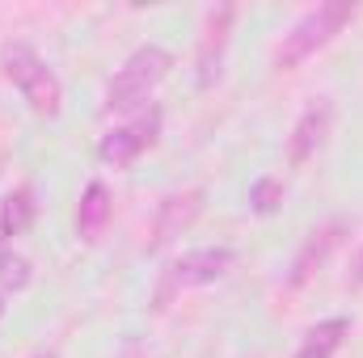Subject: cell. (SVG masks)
<instances>
[{"instance_id":"7c38bea8","label":"cell","mask_w":363,"mask_h":358,"mask_svg":"<svg viewBox=\"0 0 363 358\" xmlns=\"http://www.w3.org/2000/svg\"><path fill=\"white\" fill-rule=\"evenodd\" d=\"M347 333H351V325H347L342 316H334V321H321V325H313V329L304 333V346H300L291 358H334Z\"/></svg>"},{"instance_id":"4fadbf2b","label":"cell","mask_w":363,"mask_h":358,"mask_svg":"<svg viewBox=\"0 0 363 358\" xmlns=\"http://www.w3.org/2000/svg\"><path fill=\"white\" fill-rule=\"evenodd\" d=\"M283 207V181L279 178H258L250 185V211L254 215H274Z\"/></svg>"},{"instance_id":"277c9868","label":"cell","mask_w":363,"mask_h":358,"mask_svg":"<svg viewBox=\"0 0 363 358\" xmlns=\"http://www.w3.org/2000/svg\"><path fill=\"white\" fill-rule=\"evenodd\" d=\"M157 135H161V110L152 105V110L140 114L135 122H123V127L106 131L101 144H97V156H101V165H110V169H127V165H135V161L157 144Z\"/></svg>"},{"instance_id":"3957f363","label":"cell","mask_w":363,"mask_h":358,"mask_svg":"<svg viewBox=\"0 0 363 358\" xmlns=\"http://www.w3.org/2000/svg\"><path fill=\"white\" fill-rule=\"evenodd\" d=\"M169 68H174V55H169L165 47H157V42L135 47V51L127 55V64L114 72L110 89H106V110L114 114V110H135V105H144V101L152 97V89L169 76Z\"/></svg>"},{"instance_id":"9a60e30c","label":"cell","mask_w":363,"mask_h":358,"mask_svg":"<svg viewBox=\"0 0 363 358\" xmlns=\"http://www.w3.org/2000/svg\"><path fill=\"white\" fill-rule=\"evenodd\" d=\"M351 287H363V249H359V258H355V270H351Z\"/></svg>"},{"instance_id":"e0dca14e","label":"cell","mask_w":363,"mask_h":358,"mask_svg":"<svg viewBox=\"0 0 363 358\" xmlns=\"http://www.w3.org/2000/svg\"><path fill=\"white\" fill-rule=\"evenodd\" d=\"M0 312H4V304H0Z\"/></svg>"},{"instance_id":"8992f818","label":"cell","mask_w":363,"mask_h":358,"mask_svg":"<svg viewBox=\"0 0 363 358\" xmlns=\"http://www.w3.org/2000/svg\"><path fill=\"white\" fill-rule=\"evenodd\" d=\"M330 131H334V101H330V97L308 101L304 114L296 118L291 135H287V165H291V169H304V165L325 148Z\"/></svg>"},{"instance_id":"52a82bcc","label":"cell","mask_w":363,"mask_h":358,"mask_svg":"<svg viewBox=\"0 0 363 358\" xmlns=\"http://www.w3.org/2000/svg\"><path fill=\"white\" fill-rule=\"evenodd\" d=\"M237 262V253L233 249H224V245H216V249H190V253H182L178 262L169 266L165 274V291H161V299L169 295V291H190V287H207V282H220L228 270Z\"/></svg>"},{"instance_id":"8fae6325","label":"cell","mask_w":363,"mask_h":358,"mask_svg":"<svg viewBox=\"0 0 363 358\" xmlns=\"http://www.w3.org/2000/svg\"><path fill=\"white\" fill-rule=\"evenodd\" d=\"M110 190H106V181H89L85 185V194H81V207H77V236L93 245L101 232H106V224H110Z\"/></svg>"},{"instance_id":"5bb4252c","label":"cell","mask_w":363,"mask_h":358,"mask_svg":"<svg viewBox=\"0 0 363 358\" xmlns=\"http://www.w3.org/2000/svg\"><path fill=\"white\" fill-rule=\"evenodd\" d=\"M0 282L13 287V291H21V287L30 282V262L17 258L13 249H4V253H0Z\"/></svg>"},{"instance_id":"2e32d148","label":"cell","mask_w":363,"mask_h":358,"mask_svg":"<svg viewBox=\"0 0 363 358\" xmlns=\"http://www.w3.org/2000/svg\"><path fill=\"white\" fill-rule=\"evenodd\" d=\"M34 358H55V354H34Z\"/></svg>"},{"instance_id":"5b68a950","label":"cell","mask_w":363,"mask_h":358,"mask_svg":"<svg viewBox=\"0 0 363 358\" xmlns=\"http://www.w3.org/2000/svg\"><path fill=\"white\" fill-rule=\"evenodd\" d=\"M233 21H237V4L207 8L203 34H199V51H194V81H199V89H211L220 81L224 51H228V38H233Z\"/></svg>"},{"instance_id":"ba28073f","label":"cell","mask_w":363,"mask_h":358,"mask_svg":"<svg viewBox=\"0 0 363 358\" xmlns=\"http://www.w3.org/2000/svg\"><path fill=\"white\" fill-rule=\"evenodd\" d=\"M342 232H347V224L342 219H330V224H321V228H313L308 232V241L300 245V253L291 258V274H287V287L296 291V287H304L317 270L325 266V258L334 253V245L342 241Z\"/></svg>"},{"instance_id":"7a4b0ae2","label":"cell","mask_w":363,"mask_h":358,"mask_svg":"<svg viewBox=\"0 0 363 358\" xmlns=\"http://www.w3.org/2000/svg\"><path fill=\"white\" fill-rule=\"evenodd\" d=\"M355 4L351 0H325V4H317V8H308L287 34H283V42L274 47V68L279 72H291V68H300L304 59H313L321 47H330L334 42V34H342V25H351L355 21Z\"/></svg>"},{"instance_id":"9c48e42d","label":"cell","mask_w":363,"mask_h":358,"mask_svg":"<svg viewBox=\"0 0 363 358\" xmlns=\"http://www.w3.org/2000/svg\"><path fill=\"white\" fill-rule=\"evenodd\" d=\"M199 211H203V190L169 194V198L161 202V211H157V224H152V241H148V249H161V245H169L174 236H182V232L199 219Z\"/></svg>"},{"instance_id":"30bf717a","label":"cell","mask_w":363,"mask_h":358,"mask_svg":"<svg viewBox=\"0 0 363 358\" xmlns=\"http://www.w3.org/2000/svg\"><path fill=\"white\" fill-rule=\"evenodd\" d=\"M38 215V202H34V190L30 185H17L0 198V253L13 245V236H21Z\"/></svg>"},{"instance_id":"6da1fadb","label":"cell","mask_w":363,"mask_h":358,"mask_svg":"<svg viewBox=\"0 0 363 358\" xmlns=\"http://www.w3.org/2000/svg\"><path fill=\"white\" fill-rule=\"evenodd\" d=\"M0 68H4L9 85L21 93V101H26L38 118H60V110H64V85H60L55 68H51L30 42H4Z\"/></svg>"}]
</instances>
